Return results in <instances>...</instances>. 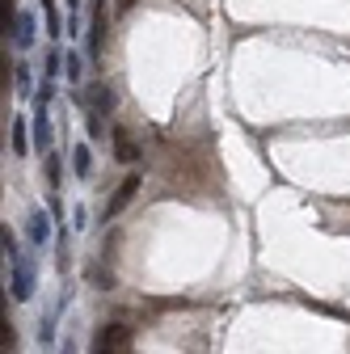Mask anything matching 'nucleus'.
Here are the masks:
<instances>
[{
  "instance_id": "obj_1",
  "label": "nucleus",
  "mask_w": 350,
  "mask_h": 354,
  "mask_svg": "<svg viewBox=\"0 0 350 354\" xmlns=\"http://www.w3.org/2000/svg\"><path fill=\"white\" fill-rule=\"evenodd\" d=\"M30 291H34V261L17 257L13 261V299H30Z\"/></svg>"
},
{
  "instance_id": "obj_15",
  "label": "nucleus",
  "mask_w": 350,
  "mask_h": 354,
  "mask_svg": "<svg viewBox=\"0 0 350 354\" xmlns=\"http://www.w3.org/2000/svg\"><path fill=\"white\" fill-rule=\"evenodd\" d=\"M68 5H72V9H76V5H80V0H68Z\"/></svg>"
},
{
  "instance_id": "obj_12",
  "label": "nucleus",
  "mask_w": 350,
  "mask_h": 354,
  "mask_svg": "<svg viewBox=\"0 0 350 354\" xmlns=\"http://www.w3.org/2000/svg\"><path fill=\"white\" fill-rule=\"evenodd\" d=\"M89 136H93V140H106V136H110V131L102 127V114H98V110L89 114Z\"/></svg>"
},
{
  "instance_id": "obj_9",
  "label": "nucleus",
  "mask_w": 350,
  "mask_h": 354,
  "mask_svg": "<svg viewBox=\"0 0 350 354\" xmlns=\"http://www.w3.org/2000/svg\"><path fill=\"white\" fill-rule=\"evenodd\" d=\"M13 152L26 156V118H13Z\"/></svg>"
},
{
  "instance_id": "obj_6",
  "label": "nucleus",
  "mask_w": 350,
  "mask_h": 354,
  "mask_svg": "<svg viewBox=\"0 0 350 354\" xmlns=\"http://www.w3.org/2000/svg\"><path fill=\"white\" fill-rule=\"evenodd\" d=\"M13 42H17V47H30V42H34V17H30V13H17V30H13Z\"/></svg>"
},
{
  "instance_id": "obj_3",
  "label": "nucleus",
  "mask_w": 350,
  "mask_h": 354,
  "mask_svg": "<svg viewBox=\"0 0 350 354\" xmlns=\"http://www.w3.org/2000/svg\"><path fill=\"white\" fill-rule=\"evenodd\" d=\"M136 190H140V177H136V173H131V177H127V182H122V186L114 190V198H110V207H106V219H110V215H118V211H122V207H127L131 198H136Z\"/></svg>"
},
{
  "instance_id": "obj_16",
  "label": "nucleus",
  "mask_w": 350,
  "mask_h": 354,
  "mask_svg": "<svg viewBox=\"0 0 350 354\" xmlns=\"http://www.w3.org/2000/svg\"><path fill=\"white\" fill-rule=\"evenodd\" d=\"M47 5H51V0H47Z\"/></svg>"
},
{
  "instance_id": "obj_2",
  "label": "nucleus",
  "mask_w": 350,
  "mask_h": 354,
  "mask_svg": "<svg viewBox=\"0 0 350 354\" xmlns=\"http://www.w3.org/2000/svg\"><path fill=\"white\" fill-rule=\"evenodd\" d=\"M51 140H55V131H51L47 106H38V114H34V144H38V152H47V156H51Z\"/></svg>"
},
{
  "instance_id": "obj_7",
  "label": "nucleus",
  "mask_w": 350,
  "mask_h": 354,
  "mask_svg": "<svg viewBox=\"0 0 350 354\" xmlns=\"http://www.w3.org/2000/svg\"><path fill=\"white\" fill-rule=\"evenodd\" d=\"M72 169H76V177H89L93 156H89V148H84V144H76V148H72Z\"/></svg>"
},
{
  "instance_id": "obj_13",
  "label": "nucleus",
  "mask_w": 350,
  "mask_h": 354,
  "mask_svg": "<svg viewBox=\"0 0 350 354\" xmlns=\"http://www.w3.org/2000/svg\"><path fill=\"white\" fill-rule=\"evenodd\" d=\"M47 177H51V186L59 182V156H47Z\"/></svg>"
},
{
  "instance_id": "obj_11",
  "label": "nucleus",
  "mask_w": 350,
  "mask_h": 354,
  "mask_svg": "<svg viewBox=\"0 0 350 354\" xmlns=\"http://www.w3.org/2000/svg\"><path fill=\"white\" fill-rule=\"evenodd\" d=\"M93 97H98V110H114V102H118V97L110 93V88H102V84L93 88Z\"/></svg>"
},
{
  "instance_id": "obj_8",
  "label": "nucleus",
  "mask_w": 350,
  "mask_h": 354,
  "mask_svg": "<svg viewBox=\"0 0 350 354\" xmlns=\"http://www.w3.org/2000/svg\"><path fill=\"white\" fill-rule=\"evenodd\" d=\"M89 51H93V55L102 51V5L93 9V34H89Z\"/></svg>"
},
{
  "instance_id": "obj_4",
  "label": "nucleus",
  "mask_w": 350,
  "mask_h": 354,
  "mask_svg": "<svg viewBox=\"0 0 350 354\" xmlns=\"http://www.w3.org/2000/svg\"><path fill=\"white\" fill-rule=\"evenodd\" d=\"M30 241L34 245H47L51 241V215H42V211L30 215Z\"/></svg>"
},
{
  "instance_id": "obj_10",
  "label": "nucleus",
  "mask_w": 350,
  "mask_h": 354,
  "mask_svg": "<svg viewBox=\"0 0 350 354\" xmlns=\"http://www.w3.org/2000/svg\"><path fill=\"white\" fill-rule=\"evenodd\" d=\"M80 68H84V59H80L76 51H68V55H64V72H68V80H80Z\"/></svg>"
},
{
  "instance_id": "obj_5",
  "label": "nucleus",
  "mask_w": 350,
  "mask_h": 354,
  "mask_svg": "<svg viewBox=\"0 0 350 354\" xmlns=\"http://www.w3.org/2000/svg\"><path fill=\"white\" fill-rule=\"evenodd\" d=\"M114 152H118V160H122V165H136V160H140L136 144L127 140V131H114Z\"/></svg>"
},
{
  "instance_id": "obj_14",
  "label": "nucleus",
  "mask_w": 350,
  "mask_h": 354,
  "mask_svg": "<svg viewBox=\"0 0 350 354\" xmlns=\"http://www.w3.org/2000/svg\"><path fill=\"white\" fill-rule=\"evenodd\" d=\"M30 84V68L26 64H17V88H26Z\"/></svg>"
}]
</instances>
